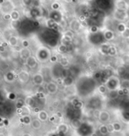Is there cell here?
Masks as SVG:
<instances>
[{
    "mask_svg": "<svg viewBox=\"0 0 129 136\" xmlns=\"http://www.w3.org/2000/svg\"><path fill=\"white\" fill-rule=\"evenodd\" d=\"M20 20H12V23H11V25H12V27L13 28H17L20 25Z\"/></svg>",
    "mask_w": 129,
    "mask_h": 136,
    "instance_id": "obj_4",
    "label": "cell"
},
{
    "mask_svg": "<svg viewBox=\"0 0 129 136\" xmlns=\"http://www.w3.org/2000/svg\"><path fill=\"white\" fill-rule=\"evenodd\" d=\"M104 36H105V39H107V40H110V39H112L113 37V34L112 33V32H111V31H105Z\"/></svg>",
    "mask_w": 129,
    "mask_h": 136,
    "instance_id": "obj_3",
    "label": "cell"
},
{
    "mask_svg": "<svg viewBox=\"0 0 129 136\" xmlns=\"http://www.w3.org/2000/svg\"><path fill=\"white\" fill-rule=\"evenodd\" d=\"M31 2H32V0H26V1H23V3H24L25 5H27V6L31 4Z\"/></svg>",
    "mask_w": 129,
    "mask_h": 136,
    "instance_id": "obj_7",
    "label": "cell"
},
{
    "mask_svg": "<svg viewBox=\"0 0 129 136\" xmlns=\"http://www.w3.org/2000/svg\"><path fill=\"white\" fill-rule=\"evenodd\" d=\"M98 29V28L96 26H95V25H93V26L91 27L90 31H91V32L93 33H95L96 32H97Z\"/></svg>",
    "mask_w": 129,
    "mask_h": 136,
    "instance_id": "obj_6",
    "label": "cell"
},
{
    "mask_svg": "<svg viewBox=\"0 0 129 136\" xmlns=\"http://www.w3.org/2000/svg\"><path fill=\"white\" fill-rule=\"evenodd\" d=\"M79 20H80V21H81V22L85 21V20H86V17H85V16H84V15L80 16V17H79Z\"/></svg>",
    "mask_w": 129,
    "mask_h": 136,
    "instance_id": "obj_8",
    "label": "cell"
},
{
    "mask_svg": "<svg viewBox=\"0 0 129 136\" xmlns=\"http://www.w3.org/2000/svg\"><path fill=\"white\" fill-rule=\"evenodd\" d=\"M17 42H18V41H17V37H15V36H12L9 39V44H10L12 46H15L17 45Z\"/></svg>",
    "mask_w": 129,
    "mask_h": 136,
    "instance_id": "obj_2",
    "label": "cell"
},
{
    "mask_svg": "<svg viewBox=\"0 0 129 136\" xmlns=\"http://www.w3.org/2000/svg\"><path fill=\"white\" fill-rule=\"evenodd\" d=\"M11 15H12V20H18L20 18V14L19 12L17 10H13L11 13Z\"/></svg>",
    "mask_w": 129,
    "mask_h": 136,
    "instance_id": "obj_1",
    "label": "cell"
},
{
    "mask_svg": "<svg viewBox=\"0 0 129 136\" xmlns=\"http://www.w3.org/2000/svg\"><path fill=\"white\" fill-rule=\"evenodd\" d=\"M3 19L5 20H12V15L11 13H4L3 16Z\"/></svg>",
    "mask_w": 129,
    "mask_h": 136,
    "instance_id": "obj_5",
    "label": "cell"
},
{
    "mask_svg": "<svg viewBox=\"0 0 129 136\" xmlns=\"http://www.w3.org/2000/svg\"><path fill=\"white\" fill-rule=\"evenodd\" d=\"M71 1H72V2H75V3H77V2H78V1H79V0H71Z\"/></svg>",
    "mask_w": 129,
    "mask_h": 136,
    "instance_id": "obj_9",
    "label": "cell"
}]
</instances>
